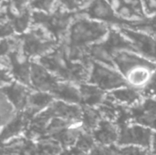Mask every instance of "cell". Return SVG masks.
<instances>
[{"label":"cell","mask_w":156,"mask_h":155,"mask_svg":"<svg viewBox=\"0 0 156 155\" xmlns=\"http://www.w3.org/2000/svg\"><path fill=\"white\" fill-rule=\"evenodd\" d=\"M116 27L130 42L135 53L156 63V37L141 30L123 26Z\"/></svg>","instance_id":"5b68a950"},{"label":"cell","mask_w":156,"mask_h":155,"mask_svg":"<svg viewBox=\"0 0 156 155\" xmlns=\"http://www.w3.org/2000/svg\"><path fill=\"white\" fill-rule=\"evenodd\" d=\"M16 109L13 106V104L5 98V96L2 93L1 96V124L5 127L7 123H9L17 113H16Z\"/></svg>","instance_id":"7402d4cb"},{"label":"cell","mask_w":156,"mask_h":155,"mask_svg":"<svg viewBox=\"0 0 156 155\" xmlns=\"http://www.w3.org/2000/svg\"><path fill=\"white\" fill-rule=\"evenodd\" d=\"M80 14H83L91 19L109 24L112 26H122V22L115 16L107 0H93L88 8Z\"/></svg>","instance_id":"30bf717a"},{"label":"cell","mask_w":156,"mask_h":155,"mask_svg":"<svg viewBox=\"0 0 156 155\" xmlns=\"http://www.w3.org/2000/svg\"><path fill=\"white\" fill-rule=\"evenodd\" d=\"M127 27L146 32L156 37V16L147 17L146 19H144L141 22L133 24L131 26H127Z\"/></svg>","instance_id":"cb8c5ba5"},{"label":"cell","mask_w":156,"mask_h":155,"mask_svg":"<svg viewBox=\"0 0 156 155\" xmlns=\"http://www.w3.org/2000/svg\"><path fill=\"white\" fill-rule=\"evenodd\" d=\"M48 110L53 118L62 119L72 124L81 122L82 119V110L75 104L56 101L53 102Z\"/></svg>","instance_id":"4fadbf2b"},{"label":"cell","mask_w":156,"mask_h":155,"mask_svg":"<svg viewBox=\"0 0 156 155\" xmlns=\"http://www.w3.org/2000/svg\"><path fill=\"white\" fill-rule=\"evenodd\" d=\"M141 93L145 98H156V69L148 84L141 90Z\"/></svg>","instance_id":"83f0119b"},{"label":"cell","mask_w":156,"mask_h":155,"mask_svg":"<svg viewBox=\"0 0 156 155\" xmlns=\"http://www.w3.org/2000/svg\"><path fill=\"white\" fill-rule=\"evenodd\" d=\"M53 103V95H50L47 92H34L31 93L28 100L27 107L25 112L30 117L34 114L43 111L48 105L50 106Z\"/></svg>","instance_id":"d6986e66"},{"label":"cell","mask_w":156,"mask_h":155,"mask_svg":"<svg viewBox=\"0 0 156 155\" xmlns=\"http://www.w3.org/2000/svg\"><path fill=\"white\" fill-rule=\"evenodd\" d=\"M114 155H152L147 149L135 146H122L114 149Z\"/></svg>","instance_id":"4316f807"},{"label":"cell","mask_w":156,"mask_h":155,"mask_svg":"<svg viewBox=\"0 0 156 155\" xmlns=\"http://www.w3.org/2000/svg\"><path fill=\"white\" fill-rule=\"evenodd\" d=\"M131 122L156 130V98H145L130 108Z\"/></svg>","instance_id":"9c48e42d"},{"label":"cell","mask_w":156,"mask_h":155,"mask_svg":"<svg viewBox=\"0 0 156 155\" xmlns=\"http://www.w3.org/2000/svg\"><path fill=\"white\" fill-rule=\"evenodd\" d=\"M29 116L26 112H19L16 117L7 123L2 130V140L3 143L9 139H13L19 133L24 132L29 125Z\"/></svg>","instance_id":"2e32d148"},{"label":"cell","mask_w":156,"mask_h":155,"mask_svg":"<svg viewBox=\"0 0 156 155\" xmlns=\"http://www.w3.org/2000/svg\"><path fill=\"white\" fill-rule=\"evenodd\" d=\"M51 95L53 97H57L60 99L62 101L74 104L81 101L80 99V89H77L70 82H59L56 85V87L51 91Z\"/></svg>","instance_id":"e0dca14e"},{"label":"cell","mask_w":156,"mask_h":155,"mask_svg":"<svg viewBox=\"0 0 156 155\" xmlns=\"http://www.w3.org/2000/svg\"><path fill=\"white\" fill-rule=\"evenodd\" d=\"M75 17L76 14L67 11L58 5V6L49 13L33 11L32 25L45 28L61 42L66 38Z\"/></svg>","instance_id":"277c9868"},{"label":"cell","mask_w":156,"mask_h":155,"mask_svg":"<svg viewBox=\"0 0 156 155\" xmlns=\"http://www.w3.org/2000/svg\"><path fill=\"white\" fill-rule=\"evenodd\" d=\"M115 16L122 22V26H127L141 22L147 18L142 0H107Z\"/></svg>","instance_id":"ba28073f"},{"label":"cell","mask_w":156,"mask_h":155,"mask_svg":"<svg viewBox=\"0 0 156 155\" xmlns=\"http://www.w3.org/2000/svg\"><path fill=\"white\" fill-rule=\"evenodd\" d=\"M152 155H156V132L154 133V136H153V143H152Z\"/></svg>","instance_id":"1f68e13d"},{"label":"cell","mask_w":156,"mask_h":155,"mask_svg":"<svg viewBox=\"0 0 156 155\" xmlns=\"http://www.w3.org/2000/svg\"><path fill=\"white\" fill-rule=\"evenodd\" d=\"M58 6V0H31L30 7L33 11L49 13Z\"/></svg>","instance_id":"484cf974"},{"label":"cell","mask_w":156,"mask_h":155,"mask_svg":"<svg viewBox=\"0 0 156 155\" xmlns=\"http://www.w3.org/2000/svg\"><path fill=\"white\" fill-rule=\"evenodd\" d=\"M114 149L112 146H102V145H99V146H94V148L90 151V155H114Z\"/></svg>","instance_id":"f546056e"},{"label":"cell","mask_w":156,"mask_h":155,"mask_svg":"<svg viewBox=\"0 0 156 155\" xmlns=\"http://www.w3.org/2000/svg\"><path fill=\"white\" fill-rule=\"evenodd\" d=\"M154 132L150 128L139 124H126L119 128L118 145L135 146L149 149L152 146Z\"/></svg>","instance_id":"52a82bcc"},{"label":"cell","mask_w":156,"mask_h":155,"mask_svg":"<svg viewBox=\"0 0 156 155\" xmlns=\"http://www.w3.org/2000/svg\"><path fill=\"white\" fill-rule=\"evenodd\" d=\"M2 93L13 104V106L19 111H26L29 97L30 90L21 83H10L2 89Z\"/></svg>","instance_id":"7c38bea8"},{"label":"cell","mask_w":156,"mask_h":155,"mask_svg":"<svg viewBox=\"0 0 156 155\" xmlns=\"http://www.w3.org/2000/svg\"><path fill=\"white\" fill-rule=\"evenodd\" d=\"M31 85L42 92H50L58 83L56 77L40 63L31 61L30 64Z\"/></svg>","instance_id":"8fae6325"},{"label":"cell","mask_w":156,"mask_h":155,"mask_svg":"<svg viewBox=\"0 0 156 155\" xmlns=\"http://www.w3.org/2000/svg\"><path fill=\"white\" fill-rule=\"evenodd\" d=\"M60 153V143L56 140L41 141L37 146V155H57Z\"/></svg>","instance_id":"603a6c76"},{"label":"cell","mask_w":156,"mask_h":155,"mask_svg":"<svg viewBox=\"0 0 156 155\" xmlns=\"http://www.w3.org/2000/svg\"><path fill=\"white\" fill-rule=\"evenodd\" d=\"M30 1L31 0H8L10 5L16 10H26L29 9L30 7Z\"/></svg>","instance_id":"4dcf8cb0"},{"label":"cell","mask_w":156,"mask_h":155,"mask_svg":"<svg viewBox=\"0 0 156 155\" xmlns=\"http://www.w3.org/2000/svg\"><path fill=\"white\" fill-rule=\"evenodd\" d=\"M119 127L113 122L102 119L96 130L93 131L92 136L100 145L112 146L118 142Z\"/></svg>","instance_id":"5bb4252c"},{"label":"cell","mask_w":156,"mask_h":155,"mask_svg":"<svg viewBox=\"0 0 156 155\" xmlns=\"http://www.w3.org/2000/svg\"><path fill=\"white\" fill-rule=\"evenodd\" d=\"M101 114L99 110H95L92 107H84L82 109V128L87 132H93L97 129L101 122Z\"/></svg>","instance_id":"ffe728a7"},{"label":"cell","mask_w":156,"mask_h":155,"mask_svg":"<svg viewBox=\"0 0 156 155\" xmlns=\"http://www.w3.org/2000/svg\"><path fill=\"white\" fill-rule=\"evenodd\" d=\"M94 142L95 140L93 136L90 134V132H87L85 131L80 132V134L76 143V149L82 153L91 151L95 146Z\"/></svg>","instance_id":"d4e9b609"},{"label":"cell","mask_w":156,"mask_h":155,"mask_svg":"<svg viewBox=\"0 0 156 155\" xmlns=\"http://www.w3.org/2000/svg\"><path fill=\"white\" fill-rule=\"evenodd\" d=\"M89 81L102 90H115L126 86L123 76L113 68L96 61L91 62Z\"/></svg>","instance_id":"8992f818"},{"label":"cell","mask_w":156,"mask_h":155,"mask_svg":"<svg viewBox=\"0 0 156 155\" xmlns=\"http://www.w3.org/2000/svg\"><path fill=\"white\" fill-rule=\"evenodd\" d=\"M80 99L82 104L86 107H94L101 105L104 100V90L92 84H80Z\"/></svg>","instance_id":"ac0fdd59"},{"label":"cell","mask_w":156,"mask_h":155,"mask_svg":"<svg viewBox=\"0 0 156 155\" xmlns=\"http://www.w3.org/2000/svg\"><path fill=\"white\" fill-rule=\"evenodd\" d=\"M93 0H58V5L65 10L73 13H83Z\"/></svg>","instance_id":"44dd1931"},{"label":"cell","mask_w":156,"mask_h":155,"mask_svg":"<svg viewBox=\"0 0 156 155\" xmlns=\"http://www.w3.org/2000/svg\"><path fill=\"white\" fill-rule=\"evenodd\" d=\"M142 4L147 17L156 16V0H142Z\"/></svg>","instance_id":"f1b7e54d"},{"label":"cell","mask_w":156,"mask_h":155,"mask_svg":"<svg viewBox=\"0 0 156 155\" xmlns=\"http://www.w3.org/2000/svg\"><path fill=\"white\" fill-rule=\"evenodd\" d=\"M108 99L123 106H134L139 103L142 99V93L138 90L131 87H123L112 90L107 96Z\"/></svg>","instance_id":"9a60e30c"},{"label":"cell","mask_w":156,"mask_h":155,"mask_svg":"<svg viewBox=\"0 0 156 155\" xmlns=\"http://www.w3.org/2000/svg\"><path fill=\"white\" fill-rule=\"evenodd\" d=\"M112 26L77 14L65 40L72 47L87 48L102 41L110 33Z\"/></svg>","instance_id":"7a4b0ae2"},{"label":"cell","mask_w":156,"mask_h":155,"mask_svg":"<svg viewBox=\"0 0 156 155\" xmlns=\"http://www.w3.org/2000/svg\"><path fill=\"white\" fill-rule=\"evenodd\" d=\"M113 63L126 83L138 90L139 89L142 90L148 84L156 69L155 62L130 50L116 52L113 56Z\"/></svg>","instance_id":"6da1fadb"},{"label":"cell","mask_w":156,"mask_h":155,"mask_svg":"<svg viewBox=\"0 0 156 155\" xmlns=\"http://www.w3.org/2000/svg\"><path fill=\"white\" fill-rule=\"evenodd\" d=\"M21 51L27 58H42L53 51L59 41L45 28L32 25L23 35H20Z\"/></svg>","instance_id":"3957f363"}]
</instances>
